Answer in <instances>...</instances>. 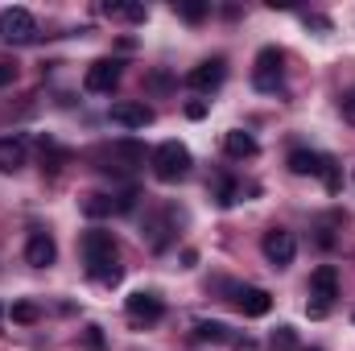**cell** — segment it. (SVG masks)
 I'll return each mask as SVG.
<instances>
[{
    "label": "cell",
    "instance_id": "obj_1",
    "mask_svg": "<svg viewBox=\"0 0 355 351\" xmlns=\"http://www.w3.org/2000/svg\"><path fill=\"white\" fill-rule=\"evenodd\" d=\"M116 257H120V244H116L112 232H103V228L83 232V261H87V273L95 281H103V285H116L120 281Z\"/></svg>",
    "mask_w": 355,
    "mask_h": 351
},
{
    "label": "cell",
    "instance_id": "obj_2",
    "mask_svg": "<svg viewBox=\"0 0 355 351\" xmlns=\"http://www.w3.org/2000/svg\"><path fill=\"white\" fill-rule=\"evenodd\" d=\"M153 174L162 178V182H182V178L190 174V149L182 141H162L153 149Z\"/></svg>",
    "mask_w": 355,
    "mask_h": 351
},
{
    "label": "cell",
    "instance_id": "obj_3",
    "mask_svg": "<svg viewBox=\"0 0 355 351\" xmlns=\"http://www.w3.org/2000/svg\"><path fill=\"white\" fill-rule=\"evenodd\" d=\"M310 298H314V306H306V310L314 318H322L331 310V302L339 298V273H335V264H318L310 273Z\"/></svg>",
    "mask_w": 355,
    "mask_h": 351
},
{
    "label": "cell",
    "instance_id": "obj_4",
    "mask_svg": "<svg viewBox=\"0 0 355 351\" xmlns=\"http://www.w3.org/2000/svg\"><path fill=\"white\" fill-rule=\"evenodd\" d=\"M0 37H4L8 46H29V42L37 37L33 12H29V8H4V12H0Z\"/></svg>",
    "mask_w": 355,
    "mask_h": 351
},
{
    "label": "cell",
    "instance_id": "obj_5",
    "mask_svg": "<svg viewBox=\"0 0 355 351\" xmlns=\"http://www.w3.org/2000/svg\"><path fill=\"white\" fill-rule=\"evenodd\" d=\"M261 252H265V261L272 268H285V264H293V257H297V240H293V232L272 228V232H265V240H261Z\"/></svg>",
    "mask_w": 355,
    "mask_h": 351
},
{
    "label": "cell",
    "instance_id": "obj_6",
    "mask_svg": "<svg viewBox=\"0 0 355 351\" xmlns=\"http://www.w3.org/2000/svg\"><path fill=\"white\" fill-rule=\"evenodd\" d=\"M124 314H128V323H137V327H149V323H157V318L166 314V306H162V298H157V293L141 289V293H128V302H124Z\"/></svg>",
    "mask_w": 355,
    "mask_h": 351
},
{
    "label": "cell",
    "instance_id": "obj_7",
    "mask_svg": "<svg viewBox=\"0 0 355 351\" xmlns=\"http://www.w3.org/2000/svg\"><path fill=\"white\" fill-rule=\"evenodd\" d=\"M116 83H120V62L116 58H95L87 67V75H83V87L91 95H107Z\"/></svg>",
    "mask_w": 355,
    "mask_h": 351
},
{
    "label": "cell",
    "instance_id": "obj_8",
    "mask_svg": "<svg viewBox=\"0 0 355 351\" xmlns=\"http://www.w3.org/2000/svg\"><path fill=\"white\" fill-rule=\"evenodd\" d=\"M112 124H120V128H149L153 124V108L149 103H141V99H120V103H112Z\"/></svg>",
    "mask_w": 355,
    "mask_h": 351
},
{
    "label": "cell",
    "instance_id": "obj_9",
    "mask_svg": "<svg viewBox=\"0 0 355 351\" xmlns=\"http://www.w3.org/2000/svg\"><path fill=\"white\" fill-rule=\"evenodd\" d=\"M252 87H257V91H277V87H281V50H272V46H265V50L257 54Z\"/></svg>",
    "mask_w": 355,
    "mask_h": 351
},
{
    "label": "cell",
    "instance_id": "obj_10",
    "mask_svg": "<svg viewBox=\"0 0 355 351\" xmlns=\"http://www.w3.org/2000/svg\"><path fill=\"white\" fill-rule=\"evenodd\" d=\"M54 261H58V244H54V236H50V232H33V236L25 240V264H33V268H50Z\"/></svg>",
    "mask_w": 355,
    "mask_h": 351
},
{
    "label": "cell",
    "instance_id": "obj_11",
    "mask_svg": "<svg viewBox=\"0 0 355 351\" xmlns=\"http://www.w3.org/2000/svg\"><path fill=\"white\" fill-rule=\"evenodd\" d=\"M227 79V62L223 58H211V62H198L190 75H186V83L194 91H211V87H219Z\"/></svg>",
    "mask_w": 355,
    "mask_h": 351
},
{
    "label": "cell",
    "instance_id": "obj_12",
    "mask_svg": "<svg viewBox=\"0 0 355 351\" xmlns=\"http://www.w3.org/2000/svg\"><path fill=\"white\" fill-rule=\"evenodd\" d=\"M289 170L297 178H322L331 170V157H322V153H310V149H293L289 153Z\"/></svg>",
    "mask_w": 355,
    "mask_h": 351
},
{
    "label": "cell",
    "instance_id": "obj_13",
    "mask_svg": "<svg viewBox=\"0 0 355 351\" xmlns=\"http://www.w3.org/2000/svg\"><path fill=\"white\" fill-rule=\"evenodd\" d=\"M236 306H240V314H248V318H265L268 310H272V298H268V289L248 285V289L236 293Z\"/></svg>",
    "mask_w": 355,
    "mask_h": 351
},
{
    "label": "cell",
    "instance_id": "obj_14",
    "mask_svg": "<svg viewBox=\"0 0 355 351\" xmlns=\"http://www.w3.org/2000/svg\"><path fill=\"white\" fill-rule=\"evenodd\" d=\"M25 141L21 137H0V174H17L25 166Z\"/></svg>",
    "mask_w": 355,
    "mask_h": 351
},
{
    "label": "cell",
    "instance_id": "obj_15",
    "mask_svg": "<svg viewBox=\"0 0 355 351\" xmlns=\"http://www.w3.org/2000/svg\"><path fill=\"white\" fill-rule=\"evenodd\" d=\"M223 153H227V157H257V153H261V145H257V137H252V132L232 128V132L223 137Z\"/></svg>",
    "mask_w": 355,
    "mask_h": 351
},
{
    "label": "cell",
    "instance_id": "obj_16",
    "mask_svg": "<svg viewBox=\"0 0 355 351\" xmlns=\"http://www.w3.org/2000/svg\"><path fill=\"white\" fill-rule=\"evenodd\" d=\"M194 339H198V343H236L223 323H198V327H194Z\"/></svg>",
    "mask_w": 355,
    "mask_h": 351
},
{
    "label": "cell",
    "instance_id": "obj_17",
    "mask_svg": "<svg viewBox=\"0 0 355 351\" xmlns=\"http://www.w3.org/2000/svg\"><path fill=\"white\" fill-rule=\"evenodd\" d=\"M103 12H107V17H120V21H132V25L149 17L145 4H103Z\"/></svg>",
    "mask_w": 355,
    "mask_h": 351
},
{
    "label": "cell",
    "instance_id": "obj_18",
    "mask_svg": "<svg viewBox=\"0 0 355 351\" xmlns=\"http://www.w3.org/2000/svg\"><path fill=\"white\" fill-rule=\"evenodd\" d=\"M112 207H116V203H112L107 194H87V198H83V211H87L91 219H99V215H112Z\"/></svg>",
    "mask_w": 355,
    "mask_h": 351
},
{
    "label": "cell",
    "instance_id": "obj_19",
    "mask_svg": "<svg viewBox=\"0 0 355 351\" xmlns=\"http://www.w3.org/2000/svg\"><path fill=\"white\" fill-rule=\"evenodd\" d=\"M37 318H42V310H37L33 302H12V323H25V327H29V323H37Z\"/></svg>",
    "mask_w": 355,
    "mask_h": 351
},
{
    "label": "cell",
    "instance_id": "obj_20",
    "mask_svg": "<svg viewBox=\"0 0 355 351\" xmlns=\"http://www.w3.org/2000/svg\"><path fill=\"white\" fill-rule=\"evenodd\" d=\"M174 12L186 17V21H202V17H207V4H198V0H178Z\"/></svg>",
    "mask_w": 355,
    "mask_h": 351
},
{
    "label": "cell",
    "instance_id": "obj_21",
    "mask_svg": "<svg viewBox=\"0 0 355 351\" xmlns=\"http://www.w3.org/2000/svg\"><path fill=\"white\" fill-rule=\"evenodd\" d=\"M112 153H116V157H128V162H145V149H141V145H132V141H116V145H112Z\"/></svg>",
    "mask_w": 355,
    "mask_h": 351
},
{
    "label": "cell",
    "instance_id": "obj_22",
    "mask_svg": "<svg viewBox=\"0 0 355 351\" xmlns=\"http://www.w3.org/2000/svg\"><path fill=\"white\" fill-rule=\"evenodd\" d=\"M236 194H240V186H236V182H219V203H223V207H232V203H236Z\"/></svg>",
    "mask_w": 355,
    "mask_h": 351
},
{
    "label": "cell",
    "instance_id": "obj_23",
    "mask_svg": "<svg viewBox=\"0 0 355 351\" xmlns=\"http://www.w3.org/2000/svg\"><path fill=\"white\" fill-rule=\"evenodd\" d=\"M343 120L355 128V91H347V95H343Z\"/></svg>",
    "mask_w": 355,
    "mask_h": 351
},
{
    "label": "cell",
    "instance_id": "obj_24",
    "mask_svg": "<svg viewBox=\"0 0 355 351\" xmlns=\"http://www.w3.org/2000/svg\"><path fill=\"white\" fill-rule=\"evenodd\" d=\"M83 343H87L91 351H99V348H103V335H99V327H87V335H83Z\"/></svg>",
    "mask_w": 355,
    "mask_h": 351
},
{
    "label": "cell",
    "instance_id": "obj_25",
    "mask_svg": "<svg viewBox=\"0 0 355 351\" xmlns=\"http://www.w3.org/2000/svg\"><path fill=\"white\" fill-rule=\"evenodd\" d=\"M12 79H17V67L12 62H0V87H8Z\"/></svg>",
    "mask_w": 355,
    "mask_h": 351
},
{
    "label": "cell",
    "instance_id": "obj_26",
    "mask_svg": "<svg viewBox=\"0 0 355 351\" xmlns=\"http://www.w3.org/2000/svg\"><path fill=\"white\" fill-rule=\"evenodd\" d=\"M186 116H190V120H202V116H207V103H186Z\"/></svg>",
    "mask_w": 355,
    "mask_h": 351
},
{
    "label": "cell",
    "instance_id": "obj_27",
    "mask_svg": "<svg viewBox=\"0 0 355 351\" xmlns=\"http://www.w3.org/2000/svg\"><path fill=\"white\" fill-rule=\"evenodd\" d=\"M272 343H281V348H293V331H289V327H281V335H272Z\"/></svg>",
    "mask_w": 355,
    "mask_h": 351
},
{
    "label": "cell",
    "instance_id": "obj_28",
    "mask_svg": "<svg viewBox=\"0 0 355 351\" xmlns=\"http://www.w3.org/2000/svg\"><path fill=\"white\" fill-rule=\"evenodd\" d=\"M0 314H4V306H0Z\"/></svg>",
    "mask_w": 355,
    "mask_h": 351
}]
</instances>
